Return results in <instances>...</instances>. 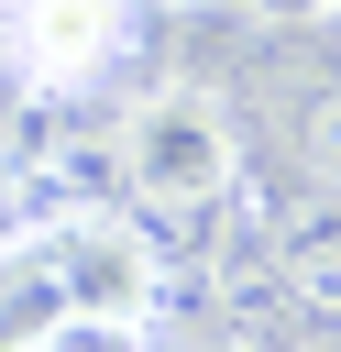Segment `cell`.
<instances>
[{"instance_id": "1", "label": "cell", "mask_w": 341, "mask_h": 352, "mask_svg": "<svg viewBox=\"0 0 341 352\" xmlns=\"http://www.w3.org/2000/svg\"><path fill=\"white\" fill-rule=\"evenodd\" d=\"M110 176L121 198L165 231V242H209L242 198V154H231V110L198 88V77H165L121 110L110 132Z\"/></svg>"}, {"instance_id": "2", "label": "cell", "mask_w": 341, "mask_h": 352, "mask_svg": "<svg viewBox=\"0 0 341 352\" xmlns=\"http://www.w3.org/2000/svg\"><path fill=\"white\" fill-rule=\"evenodd\" d=\"M0 286H33V297H55V308H121V319H143L154 286H165V264H154L143 231H121V220H99L88 198H66V209H44V220L11 242Z\"/></svg>"}, {"instance_id": "3", "label": "cell", "mask_w": 341, "mask_h": 352, "mask_svg": "<svg viewBox=\"0 0 341 352\" xmlns=\"http://www.w3.org/2000/svg\"><path fill=\"white\" fill-rule=\"evenodd\" d=\"M0 55H11L22 99L66 110L132 55V0H0Z\"/></svg>"}, {"instance_id": "4", "label": "cell", "mask_w": 341, "mask_h": 352, "mask_svg": "<svg viewBox=\"0 0 341 352\" xmlns=\"http://www.w3.org/2000/svg\"><path fill=\"white\" fill-rule=\"evenodd\" d=\"M253 253L286 275L308 319H341V187L319 176H253Z\"/></svg>"}, {"instance_id": "5", "label": "cell", "mask_w": 341, "mask_h": 352, "mask_svg": "<svg viewBox=\"0 0 341 352\" xmlns=\"http://www.w3.org/2000/svg\"><path fill=\"white\" fill-rule=\"evenodd\" d=\"M286 165L319 176V187H341V77H308V88H297V110H286Z\"/></svg>"}, {"instance_id": "6", "label": "cell", "mask_w": 341, "mask_h": 352, "mask_svg": "<svg viewBox=\"0 0 341 352\" xmlns=\"http://www.w3.org/2000/svg\"><path fill=\"white\" fill-rule=\"evenodd\" d=\"M11 352H143V319H121V308H44Z\"/></svg>"}, {"instance_id": "7", "label": "cell", "mask_w": 341, "mask_h": 352, "mask_svg": "<svg viewBox=\"0 0 341 352\" xmlns=\"http://www.w3.org/2000/svg\"><path fill=\"white\" fill-rule=\"evenodd\" d=\"M242 11H264V22H308L319 0H242Z\"/></svg>"}, {"instance_id": "8", "label": "cell", "mask_w": 341, "mask_h": 352, "mask_svg": "<svg viewBox=\"0 0 341 352\" xmlns=\"http://www.w3.org/2000/svg\"><path fill=\"white\" fill-rule=\"evenodd\" d=\"M198 352H231V341H209V330H198Z\"/></svg>"}]
</instances>
